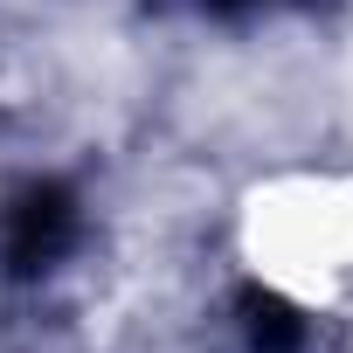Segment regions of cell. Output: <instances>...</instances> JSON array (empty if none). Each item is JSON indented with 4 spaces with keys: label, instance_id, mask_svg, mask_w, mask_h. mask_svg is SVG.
I'll use <instances>...</instances> for the list:
<instances>
[{
    "label": "cell",
    "instance_id": "obj_1",
    "mask_svg": "<svg viewBox=\"0 0 353 353\" xmlns=\"http://www.w3.org/2000/svg\"><path fill=\"white\" fill-rule=\"evenodd\" d=\"M229 250L270 305L298 319L346 312L353 305V166L291 159L256 173L236 194Z\"/></svg>",
    "mask_w": 353,
    "mask_h": 353
}]
</instances>
